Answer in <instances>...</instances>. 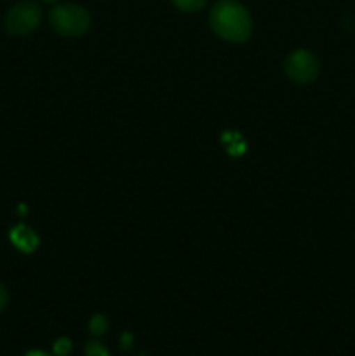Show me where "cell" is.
I'll return each instance as SVG.
<instances>
[{"instance_id":"cell-1","label":"cell","mask_w":355,"mask_h":356,"mask_svg":"<svg viewBox=\"0 0 355 356\" xmlns=\"http://www.w3.org/2000/svg\"><path fill=\"white\" fill-rule=\"evenodd\" d=\"M209 23L214 33L223 40L240 44L251 37L253 23L242 3L235 0H219L209 14Z\"/></svg>"},{"instance_id":"cell-2","label":"cell","mask_w":355,"mask_h":356,"mask_svg":"<svg viewBox=\"0 0 355 356\" xmlns=\"http://www.w3.org/2000/svg\"><path fill=\"white\" fill-rule=\"evenodd\" d=\"M51 26L63 37H80L90 26V16L84 7L75 3H63L51 10Z\"/></svg>"},{"instance_id":"cell-3","label":"cell","mask_w":355,"mask_h":356,"mask_svg":"<svg viewBox=\"0 0 355 356\" xmlns=\"http://www.w3.org/2000/svg\"><path fill=\"white\" fill-rule=\"evenodd\" d=\"M42 21V9L37 2L23 0L9 9L6 16V30L10 35L23 37L31 33Z\"/></svg>"},{"instance_id":"cell-4","label":"cell","mask_w":355,"mask_h":356,"mask_svg":"<svg viewBox=\"0 0 355 356\" xmlns=\"http://www.w3.org/2000/svg\"><path fill=\"white\" fill-rule=\"evenodd\" d=\"M319 59L310 51H294L285 58L284 72L291 80L298 83L313 82L319 75Z\"/></svg>"},{"instance_id":"cell-5","label":"cell","mask_w":355,"mask_h":356,"mask_svg":"<svg viewBox=\"0 0 355 356\" xmlns=\"http://www.w3.org/2000/svg\"><path fill=\"white\" fill-rule=\"evenodd\" d=\"M10 242L23 252H33L38 245V236L28 226L19 225L10 232Z\"/></svg>"},{"instance_id":"cell-6","label":"cell","mask_w":355,"mask_h":356,"mask_svg":"<svg viewBox=\"0 0 355 356\" xmlns=\"http://www.w3.org/2000/svg\"><path fill=\"white\" fill-rule=\"evenodd\" d=\"M171 2L183 13H197L205 6L207 0H171Z\"/></svg>"},{"instance_id":"cell-7","label":"cell","mask_w":355,"mask_h":356,"mask_svg":"<svg viewBox=\"0 0 355 356\" xmlns=\"http://www.w3.org/2000/svg\"><path fill=\"white\" fill-rule=\"evenodd\" d=\"M89 327H90V332L97 334V336H100V334H103L104 330H106L108 322H106V318H104L103 315H94L93 320H90Z\"/></svg>"},{"instance_id":"cell-8","label":"cell","mask_w":355,"mask_h":356,"mask_svg":"<svg viewBox=\"0 0 355 356\" xmlns=\"http://www.w3.org/2000/svg\"><path fill=\"white\" fill-rule=\"evenodd\" d=\"M86 356H108V353L100 343H89L86 348Z\"/></svg>"},{"instance_id":"cell-9","label":"cell","mask_w":355,"mask_h":356,"mask_svg":"<svg viewBox=\"0 0 355 356\" xmlns=\"http://www.w3.org/2000/svg\"><path fill=\"white\" fill-rule=\"evenodd\" d=\"M54 350L58 355H66L70 353V350H72V343H70L68 339H59L58 343H56Z\"/></svg>"},{"instance_id":"cell-10","label":"cell","mask_w":355,"mask_h":356,"mask_svg":"<svg viewBox=\"0 0 355 356\" xmlns=\"http://www.w3.org/2000/svg\"><path fill=\"white\" fill-rule=\"evenodd\" d=\"M6 305H7V291H6V287L0 284V312L6 308Z\"/></svg>"},{"instance_id":"cell-11","label":"cell","mask_w":355,"mask_h":356,"mask_svg":"<svg viewBox=\"0 0 355 356\" xmlns=\"http://www.w3.org/2000/svg\"><path fill=\"white\" fill-rule=\"evenodd\" d=\"M26 356H47V355L42 353V351H30Z\"/></svg>"},{"instance_id":"cell-12","label":"cell","mask_w":355,"mask_h":356,"mask_svg":"<svg viewBox=\"0 0 355 356\" xmlns=\"http://www.w3.org/2000/svg\"><path fill=\"white\" fill-rule=\"evenodd\" d=\"M44 2H47V3H54V2H58V0H44Z\"/></svg>"}]
</instances>
